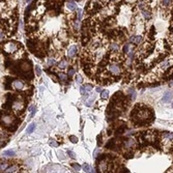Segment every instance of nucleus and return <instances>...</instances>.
Masks as SVG:
<instances>
[{
  "mask_svg": "<svg viewBox=\"0 0 173 173\" xmlns=\"http://www.w3.org/2000/svg\"><path fill=\"white\" fill-rule=\"evenodd\" d=\"M133 116H135L136 119L140 121H144V120H147L150 117V112L146 108L138 107L133 111Z\"/></svg>",
  "mask_w": 173,
  "mask_h": 173,
  "instance_id": "f257e3e1",
  "label": "nucleus"
},
{
  "mask_svg": "<svg viewBox=\"0 0 173 173\" xmlns=\"http://www.w3.org/2000/svg\"><path fill=\"white\" fill-rule=\"evenodd\" d=\"M19 48H20V44H18L16 42H13V41L7 42L3 45V51L6 52L7 54H14Z\"/></svg>",
  "mask_w": 173,
  "mask_h": 173,
  "instance_id": "f03ea898",
  "label": "nucleus"
},
{
  "mask_svg": "<svg viewBox=\"0 0 173 173\" xmlns=\"http://www.w3.org/2000/svg\"><path fill=\"white\" fill-rule=\"evenodd\" d=\"M1 122L4 124L5 126H13L16 123V119L13 115L9 114H3L1 117Z\"/></svg>",
  "mask_w": 173,
  "mask_h": 173,
  "instance_id": "7ed1b4c3",
  "label": "nucleus"
},
{
  "mask_svg": "<svg viewBox=\"0 0 173 173\" xmlns=\"http://www.w3.org/2000/svg\"><path fill=\"white\" fill-rule=\"evenodd\" d=\"M173 141V134L172 133H163L162 135V142L165 146H168Z\"/></svg>",
  "mask_w": 173,
  "mask_h": 173,
  "instance_id": "20e7f679",
  "label": "nucleus"
},
{
  "mask_svg": "<svg viewBox=\"0 0 173 173\" xmlns=\"http://www.w3.org/2000/svg\"><path fill=\"white\" fill-rule=\"evenodd\" d=\"M12 87L17 90H24L25 89V83L22 80H14L12 82Z\"/></svg>",
  "mask_w": 173,
  "mask_h": 173,
  "instance_id": "39448f33",
  "label": "nucleus"
},
{
  "mask_svg": "<svg viewBox=\"0 0 173 173\" xmlns=\"http://www.w3.org/2000/svg\"><path fill=\"white\" fill-rule=\"evenodd\" d=\"M12 108H13V110H14L15 112H19V111H21V110L24 108V103H23L22 101H20L19 98H18V100H16V101L13 103Z\"/></svg>",
  "mask_w": 173,
  "mask_h": 173,
  "instance_id": "423d86ee",
  "label": "nucleus"
},
{
  "mask_svg": "<svg viewBox=\"0 0 173 173\" xmlns=\"http://www.w3.org/2000/svg\"><path fill=\"white\" fill-rule=\"evenodd\" d=\"M108 70H109V72L111 74H113V75H119L120 72H121L120 67L118 66L117 64H115V63L109 64V65H108Z\"/></svg>",
  "mask_w": 173,
  "mask_h": 173,
  "instance_id": "0eeeda50",
  "label": "nucleus"
},
{
  "mask_svg": "<svg viewBox=\"0 0 173 173\" xmlns=\"http://www.w3.org/2000/svg\"><path fill=\"white\" fill-rule=\"evenodd\" d=\"M77 52H78V47L74 45V46L70 47L69 50H67V56H69V57H74V56L77 54Z\"/></svg>",
  "mask_w": 173,
  "mask_h": 173,
  "instance_id": "6e6552de",
  "label": "nucleus"
},
{
  "mask_svg": "<svg viewBox=\"0 0 173 173\" xmlns=\"http://www.w3.org/2000/svg\"><path fill=\"white\" fill-rule=\"evenodd\" d=\"M172 96H173V93H172L171 91H167V92H165V94H164L163 98H162V103H168V102L171 101Z\"/></svg>",
  "mask_w": 173,
  "mask_h": 173,
  "instance_id": "1a4fd4ad",
  "label": "nucleus"
},
{
  "mask_svg": "<svg viewBox=\"0 0 173 173\" xmlns=\"http://www.w3.org/2000/svg\"><path fill=\"white\" fill-rule=\"evenodd\" d=\"M142 41H143V37L141 35H134V36H132V38H131V42H133V44H135V45L141 44Z\"/></svg>",
  "mask_w": 173,
  "mask_h": 173,
  "instance_id": "9d476101",
  "label": "nucleus"
},
{
  "mask_svg": "<svg viewBox=\"0 0 173 173\" xmlns=\"http://www.w3.org/2000/svg\"><path fill=\"white\" fill-rule=\"evenodd\" d=\"M173 0H161V6L164 8H168L172 4Z\"/></svg>",
  "mask_w": 173,
  "mask_h": 173,
  "instance_id": "9b49d317",
  "label": "nucleus"
},
{
  "mask_svg": "<svg viewBox=\"0 0 173 173\" xmlns=\"http://www.w3.org/2000/svg\"><path fill=\"white\" fill-rule=\"evenodd\" d=\"M107 162H105V161H103V162H101L100 164H98V170H100L101 172H106V170H107Z\"/></svg>",
  "mask_w": 173,
  "mask_h": 173,
  "instance_id": "f8f14e48",
  "label": "nucleus"
},
{
  "mask_svg": "<svg viewBox=\"0 0 173 173\" xmlns=\"http://www.w3.org/2000/svg\"><path fill=\"white\" fill-rule=\"evenodd\" d=\"M66 7L69 8L70 10H72V12H74V10H76V8H77V5H76L75 2L73 1H69L66 4Z\"/></svg>",
  "mask_w": 173,
  "mask_h": 173,
  "instance_id": "ddd939ff",
  "label": "nucleus"
},
{
  "mask_svg": "<svg viewBox=\"0 0 173 173\" xmlns=\"http://www.w3.org/2000/svg\"><path fill=\"white\" fill-rule=\"evenodd\" d=\"M4 172H19V167L18 166H10V167H8Z\"/></svg>",
  "mask_w": 173,
  "mask_h": 173,
  "instance_id": "4468645a",
  "label": "nucleus"
},
{
  "mask_svg": "<svg viewBox=\"0 0 173 173\" xmlns=\"http://www.w3.org/2000/svg\"><path fill=\"white\" fill-rule=\"evenodd\" d=\"M94 100H95V94H92V95H90V98L88 101H86V105L88 107H90L91 105L93 104V102H94Z\"/></svg>",
  "mask_w": 173,
  "mask_h": 173,
  "instance_id": "2eb2a0df",
  "label": "nucleus"
},
{
  "mask_svg": "<svg viewBox=\"0 0 173 173\" xmlns=\"http://www.w3.org/2000/svg\"><path fill=\"white\" fill-rule=\"evenodd\" d=\"M2 155L3 157H13V155H15V151L14 150H6L2 154Z\"/></svg>",
  "mask_w": 173,
  "mask_h": 173,
  "instance_id": "dca6fc26",
  "label": "nucleus"
},
{
  "mask_svg": "<svg viewBox=\"0 0 173 173\" xmlns=\"http://www.w3.org/2000/svg\"><path fill=\"white\" fill-rule=\"evenodd\" d=\"M67 64H69V63H67L66 61H64V60H63V61H60V62L58 63V67H59L60 70H64V69H65V67L67 66Z\"/></svg>",
  "mask_w": 173,
  "mask_h": 173,
  "instance_id": "f3484780",
  "label": "nucleus"
},
{
  "mask_svg": "<svg viewBox=\"0 0 173 173\" xmlns=\"http://www.w3.org/2000/svg\"><path fill=\"white\" fill-rule=\"evenodd\" d=\"M108 96H109V91H108V90H103V91H101V98H102L106 100V98H108Z\"/></svg>",
  "mask_w": 173,
  "mask_h": 173,
  "instance_id": "a211bd4d",
  "label": "nucleus"
},
{
  "mask_svg": "<svg viewBox=\"0 0 173 173\" xmlns=\"http://www.w3.org/2000/svg\"><path fill=\"white\" fill-rule=\"evenodd\" d=\"M110 49L114 50V51H118L119 50V45L116 44V42H112V44L110 45Z\"/></svg>",
  "mask_w": 173,
  "mask_h": 173,
  "instance_id": "6ab92c4d",
  "label": "nucleus"
},
{
  "mask_svg": "<svg viewBox=\"0 0 173 173\" xmlns=\"http://www.w3.org/2000/svg\"><path fill=\"white\" fill-rule=\"evenodd\" d=\"M34 127H35V124L34 123H31L30 126L27 127V134H31V133L34 131Z\"/></svg>",
  "mask_w": 173,
  "mask_h": 173,
  "instance_id": "aec40b11",
  "label": "nucleus"
},
{
  "mask_svg": "<svg viewBox=\"0 0 173 173\" xmlns=\"http://www.w3.org/2000/svg\"><path fill=\"white\" fill-rule=\"evenodd\" d=\"M170 62L169 61H164L163 63H161V67L162 69H167V67H169L170 66Z\"/></svg>",
  "mask_w": 173,
  "mask_h": 173,
  "instance_id": "412c9836",
  "label": "nucleus"
},
{
  "mask_svg": "<svg viewBox=\"0 0 173 173\" xmlns=\"http://www.w3.org/2000/svg\"><path fill=\"white\" fill-rule=\"evenodd\" d=\"M82 168H83V169H84V171H86V172H93V171H92V169L90 168V167H89L88 165H87V164H84Z\"/></svg>",
  "mask_w": 173,
  "mask_h": 173,
  "instance_id": "4be33fe9",
  "label": "nucleus"
},
{
  "mask_svg": "<svg viewBox=\"0 0 173 173\" xmlns=\"http://www.w3.org/2000/svg\"><path fill=\"white\" fill-rule=\"evenodd\" d=\"M7 168H8V167H7V163H5V162H3V163H2V162H1V172L2 171L4 172Z\"/></svg>",
  "mask_w": 173,
  "mask_h": 173,
  "instance_id": "5701e85b",
  "label": "nucleus"
},
{
  "mask_svg": "<svg viewBox=\"0 0 173 173\" xmlns=\"http://www.w3.org/2000/svg\"><path fill=\"white\" fill-rule=\"evenodd\" d=\"M127 93H131V94H132V98H133V100H135V98H136V92H135L134 89H132V88L129 89V90H127Z\"/></svg>",
  "mask_w": 173,
  "mask_h": 173,
  "instance_id": "b1692460",
  "label": "nucleus"
},
{
  "mask_svg": "<svg viewBox=\"0 0 173 173\" xmlns=\"http://www.w3.org/2000/svg\"><path fill=\"white\" fill-rule=\"evenodd\" d=\"M84 88L86 89V91H87V92H88V91H90V90L92 89V86H91L90 84H85V85H84Z\"/></svg>",
  "mask_w": 173,
  "mask_h": 173,
  "instance_id": "393cba45",
  "label": "nucleus"
},
{
  "mask_svg": "<svg viewBox=\"0 0 173 173\" xmlns=\"http://www.w3.org/2000/svg\"><path fill=\"white\" fill-rule=\"evenodd\" d=\"M80 92H81V94H83V95H85V96L87 95V91H86V89L84 88V86H82L81 88H80Z\"/></svg>",
  "mask_w": 173,
  "mask_h": 173,
  "instance_id": "a878e982",
  "label": "nucleus"
},
{
  "mask_svg": "<svg viewBox=\"0 0 173 173\" xmlns=\"http://www.w3.org/2000/svg\"><path fill=\"white\" fill-rule=\"evenodd\" d=\"M82 77L80 75H76V82H77V83H82Z\"/></svg>",
  "mask_w": 173,
  "mask_h": 173,
  "instance_id": "bb28decb",
  "label": "nucleus"
},
{
  "mask_svg": "<svg viewBox=\"0 0 173 173\" xmlns=\"http://www.w3.org/2000/svg\"><path fill=\"white\" fill-rule=\"evenodd\" d=\"M70 140L72 141L73 143H77V142H78V139L76 138L75 136H70Z\"/></svg>",
  "mask_w": 173,
  "mask_h": 173,
  "instance_id": "cd10ccee",
  "label": "nucleus"
},
{
  "mask_svg": "<svg viewBox=\"0 0 173 173\" xmlns=\"http://www.w3.org/2000/svg\"><path fill=\"white\" fill-rule=\"evenodd\" d=\"M59 78H60L61 80H66V75H65V74L60 73V74H59Z\"/></svg>",
  "mask_w": 173,
  "mask_h": 173,
  "instance_id": "c85d7f7f",
  "label": "nucleus"
},
{
  "mask_svg": "<svg viewBox=\"0 0 173 173\" xmlns=\"http://www.w3.org/2000/svg\"><path fill=\"white\" fill-rule=\"evenodd\" d=\"M48 64H49V65H54V64H55V60L52 58H50L49 60H48Z\"/></svg>",
  "mask_w": 173,
  "mask_h": 173,
  "instance_id": "c756f323",
  "label": "nucleus"
},
{
  "mask_svg": "<svg viewBox=\"0 0 173 173\" xmlns=\"http://www.w3.org/2000/svg\"><path fill=\"white\" fill-rule=\"evenodd\" d=\"M35 70H36V75H37V76H41V69H39L38 65L35 66Z\"/></svg>",
  "mask_w": 173,
  "mask_h": 173,
  "instance_id": "7c9ffc66",
  "label": "nucleus"
},
{
  "mask_svg": "<svg viewBox=\"0 0 173 173\" xmlns=\"http://www.w3.org/2000/svg\"><path fill=\"white\" fill-rule=\"evenodd\" d=\"M50 144H51V145H52L53 147H56V146H57V143H56V142H55V141H54V140L50 141Z\"/></svg>",
  "mask_w": 173,
  "mask_h": 173,
  "instance_id": "2f4dec72",
  "label": "nucleus"
},
{
  "mask_svg": "<svg viewBox=\"0 0 173 173\" xmlns=\"http://www.w3.org/2000/svg\"><path fill=\"white\" fill-rule=\"evenodd\" d=\"M129 47H130L129 45H126V46H124V49H123V50H124V52H126V53L129 52V50H130V48H129Z\"/></svg>",
  "mask_w": 173,
  "mask_h": 173,
  "instance_id": "473e14b6",
  "label": "nucleus"
},
{
  "mask_svg": "<svg viewBox=\"0 0 173 173\" xmlns=\"http://www.w3.org/2000/svg\"><path fill=\"white\" fill-rule=\"evenodd\" d=\"M69 154H70V157L72 158V159H75L76 157H75V154H74L73 151H69Z\"/></svg>",
  "mask_w": 173,
  "mask_h": 173,
  "instance_id": "72a5a7b5",
  "label": "nucleus"
},
{
  "mask_svg": "<svg viewBox=\"0 0 173 173\" xmlns=\"http://www.w3.org/2000/svg\"><path fill=\"white\" fill-rule=\"evenodd\" d=\"M74 168H75L76 170H77V171H79V170L81 169V167L79 166V165H76V164H75V165H74Z\"/></svg>",
  "mask_w": 173,
  "mask_h": 173,
  "instance_id": "f704fd0d",
  "label": "nucleus"
},
{
  "mask_svg": "<svg viewBox=\"0 0 173 173\" xmlns=\"http://www.w3.org/2000/svg\"><path fill=\"white\" fill-rule=\"evenodd\" d=\"M58 154H59V159H62V160H63V159H64V157H63V155H62V154H62V151H59Z\"/></svg>",
  "mask_w": 173,
  "mask_h": 173,
  "instance_id": "c9c22d12",
  "label": "nucleus"
},
{
  "mask_svg": "<svg viewBox=\"0 0 173 173\" xmlns=\"http://www.w3.org/2000/svg\"><path fill=\"white\" fill-rule=\"evenodd\" d=\"M74 74H75V70H70V73H69V76H73Z\"/></svg>",
  "mask_w": 173,
  "mask_h": 173,
  "instance_id": "e433bc0d",
  "label": "nucleus"
},
{
  "mask_svg": "<svg viewBox=\"0 0 173 173\" xmlns=\"http://www.w3.org/2000/svg\"><path fill=\"white\" fill-rule=\"evenodd\" d=\"M170 41H171L173 42V32L171 33V35H170Z\"/></svg>",
  "mask_w": 173,
  "mask_h": 173,
  "instance_id": "4c0bfd02",
  "label": "nucleus"
},
{
  "mask_svg": "<svg viewBox=\"0 0 173 173\" xmlns=\"http://www.w3.org/2000/svg\"><path fill=\"white\" fill-rule=\"evenodd\" d=\"M96 91H98V92H101V88H96Z\"/></svg>",
  "mask_w": 173,
  "mask_h": 173,
  "instance_id": "58836bf2",
  "label": "nucleus"
},
{
  "mask_svg": "<svg viewBox=\"0 0 173 173\" xmlns=\"http://www.w3.org/2000/svg\"><path fill=\"white\" fill-rule=\"evenodd\" d=\"M26 1H27V2H30V0H26Z\"/></svg>",
  "mask_w": 173,
  "mask_h": 173,
  "instance_id": "ea45409f",
  "label": "nucleus"
},
{
  "mask_svg": "<svg viewBox=\"0 0 173 173\" xmlns=\"http://www.w3.org/2000/svg\"><path fill=\"white\" fill-rule=\"evenodd\" d=\"M172 108H173V104H172Z\"/></svg>",
  "mask_w": 173,
  "mask_h": 173,
  "instance_id": "a19ab883",
  "label": "nucleus"
}]
</instances>
